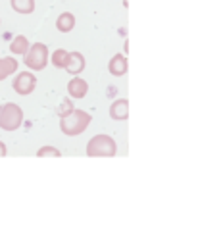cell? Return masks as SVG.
I'll return each instance as SVG.
<instances>
[{"mask_svg": "<svg viewBox=\"0 0 223 252\" xmlns=\"http://www.w3.org/2000/svg\"><path fill=\"white\" fill-rule=\"evenodd\" d=\"M93 122V116L85 110L75 108L73 112H69L67 116L60 118V131L67 137H77L87 131V127L91 126Z\"/></svg>", "mask_w": 223, "mask_h": 252, "instance_id": "cell-1", "label": "cell"}, {"mask_svg": "<svg viewBox=\"0 0 223 252\" xmlns=\"http://www.w3.org/2000/svg\"><path fill=\"white\" fill-rule=\"evenodd\" d=\"M118 154V143L114 141V137L100 133L95 135L89 143H87V156L89 158H114Z\"/></svg>", "mask_w": 223, "mask_h": 252, "instance_id": "cell-2", "label": "cell"}, {"mask_svg": "<svg viewBox=\"0 0 223 252\" xmlns=\"http://www.w3.org/2000/svg\"><path fill=\"white\" fill-rule=\"evenodd\" d=\"M23 110L20 104L16 102H6V104H0V129L2 131H18L23 126Z\"/></svg>", "mask_w": 223, "mask_h": 252, "instance_id": "cell-3", "label": "cell"}, {"mask_svg": "<svg viewBox=\"0 0 223 252\" xmlns=\"http://www.w3.org/2000/svg\"><path fill=\"white\" fill-rule=\"evenodd\" d=\"M50 62V50L44 42H33L23 56V63L31 71H42Z\"/></svg>", "mask_w": 223, "mask_h": 252, "instance_id": "cell-4", "label": "cell"}, {"mask_svg": "<svg viewBox=\"0 0 223 252\" xmlns=\"http://www.w3.org/2000/svg\"><path fill=\"white\" fill-rule=\"evenodd\" d=\"M12 89L20 94V96H29L35 89H37V75L33 71H21L14 77Z\"/></svg>", "mask_w": 223, "mask_h": 252, "instance_id": "cell-5", "label": "cell"}, {"mask_svg": "<svg viewBox=\"0 0 223 252\" xmlns=\"http://www.w3.org/2000/svg\"><path fill=\"white\" fill-rule=\"evenodd\" d=\"M87 93H89V83L83 77H79V75H73L69 79V83H67V94H69V98L81 100V98L87 96Z\"/></svg>", "mask_w": 223, "mask_h": 252, "instance_id": "cell-6", "label": "cell"}, {"mask_svg": "<svg viewBox=\"0 0 223 252\" xmlns=\"http://www.w3.org/2000/svg\"><path fill=\"white\" fill-rule=\"evenodd\" d=\"M85 65H87L85 56H83L81 52L73 50V52L67 54V62H65V67H64V69H65L69 75H79V73H83Z\"/></svg>", "mask_w": 223, "mask_h": 252, "instance_id": "cell-7", "label": "cell"}, {"mask_svg": "<svg viewBox=\"0 0 223 252\" xmlns=\"http://www.w3.org/2000/svg\"><path fill=\"white\" fill-rule=\"evenodd\" d=\"M110 118L116 120V122H125L129 118V100L127 98H118L110 104V110H108Z\"/></svg>", "mask_w": 223, "mask_h": 252, "instance_id": "cell-8", "label": "cell"}, {"mask_svg": "<svg viewBox=\"0 0 223 252\" xmlns=\"http://www.w3.org/2000/svg\"><path fill=\"white\" fill-rule=\"evenodd\" d=\"M129 69V62L125 58V54H114L108 62V71L114 75V77H123Z\"/></svg>", "mask_w": 223, "mask_h": 252, "instance_id": "cell-9", "label": "cell"}, {"mask_svg": "<svg viewBox=\"0 0 223 252\" xmlns=\"http://www.w3.org/2000/svg\"><path fill=\"white\" fill-rule=\"evenodd\" d=\"M18 67H20V62H18L16 58H12V56H4V58H0V81L8 79L12 73H16Z\"/></svg>", "mask_w": 223, "mask_h": 252, "instance_id": "cell-10", "label": "cell"}, {"mask_svg": "<svg viewBox=\"0 0 223 252\" xmlns=\"http://www.w3.org/2000/svg\"><path fill=\"white\" fill-rule=\"evenodd\" d=\"M29 46H31V42H29V39L25 35H16L12 39V42H10V52L14 56H25V52L29 50Z\"/></svg>", "mask_w": 223, "mask_h": 252, "instance_id": "cell-11", "label": "cell"}, {"mask_svg": "<svg viewBox=\"0 0 223 252\" xmlns=\"http://www.w3.org/2000/svg\"><path fill=\"white\" fill-rule=\"evenodd\" d=\"M73 27H75V16L71 12H62L56 18V29L60 33H69L73 31Z\"/></svg>", "mask_w": 223, "mask_h": 252, "instance_id": "cell-12", "label": "cell"}, {"mask_svg": "<svg viewBox=\"0 0 223 252\" xmlns=\"http://www.w3.org/2000/svg\"><path fill=\"white\" fill-rule=\"evenodd\" d=\"M10 6L18 14H33L35 12V0H10Z\"/></svg>", "mask_w": 223, "mask_h": 252, "instance_id": "cell-13", "label": "cell"}, {"mask_svg": "<svg viewBox=\"0 0 223 252\" xmlns=\"http://www.w3.org/2000/svg\"><path fill=\"white\" fill-rule=\"evenodd\" d=\"M67 50L65 48H56L52 54H50V62L56 69H64L65 67V62H67Z\"/></svg>", "mask_w": 223, "mask_h": 252, "instance_id": "cell-14", "label": "cell"}, {"mask_svg": "<svg viewBox=\"0 0 223 252\" xmlns=\"http://www.w3.org/2000/svg\"><path fill=\"white\" fill-rule=\"evenodd\" d=\"M73 110H75V106L71 102V98H62V102L56 108V114H58V118H64V116H67Z\"/></svg>", "mask_w": 223, "mask_h": 252, "instance_id": "cell-15", "label": "cell"}, {"mask_svg": "<svg viewBox=\"0 0 223 252\" xmlns=\"http://www.w3.org/2000/svg\"><path fill=\"white\" fill-rule=\"evenodd\" d=\"M37 156H39V158H46V156H50V158H60L62 152L56 147H41L37 150Z\"/></svg>", "mask_w": 223, "mask_h": 252, "instance_id": "cell-16", "label": "cell"}, {"mask_svg": "<svg viewBox=\"0 0 223 252\" xmlns=\"http://www.w3.org/2000/svg\"><path fill=\"white\" fill-rule=\"evenodd\" d=\"M4 156H8V147L0 141V158H4Z\"/></svg>", "mask_w": 223, "mask_h": 252, "instance_id": "cell-17", "label": "cell"}, {"mask_svg": "<svg viewBox=\"0 0 223 252\" xmlns=\"http://www.w3.org/2000/svg\"><path fill=\"white\" fill-rule=\"evenodd\" d=\"M0 23H2V21H0Z\"/></svg>", "mask_w": 223, "mask_h": 252, "instance_id": "cell-18", "label": "cell"}]
</instances>
